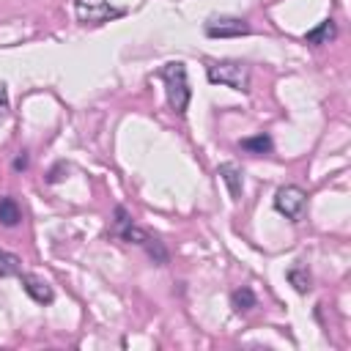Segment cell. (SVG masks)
Listing matches in <instances>:
<instances>
[{
  "mask_svg": "<svg viewBox=\"0 0 351 351\" xmlns=\"http://www.w3.org/2000/svg\"><path fill=\"white\" fill-rule=\"evenodd\" d=\"M162 80H165V88H167V104H170V110L178 112V115H184L186 112V104H189V96H192L189 82H186L184 63H178V60L176 63H167L162 69Z\"/></svg>",
  "mask_w": 351,
  "mask_h": 351,
  "instance_id": "obj_1",
  "label": "cell"
},
{
  "mask_svg": "<svg viewBox=\"0 0 351 351\" xmlns=\"http://www.w3.org/2000/svg\"><path fill=\"white\" fill-rule=\"evenodd\" d=\"M206 74L211 82L228 85L233 90H241V93L250 90V69L239 60H208Z\"/></svg>",
  "mask_w": 351,
  "mask_h": 351,
  "instance_id": "obj_2",
  "label": "cell"
},
{
  "mask_svg": "<svg viewBox=\"0 0 351 351\" xmlns=\"http://www.w3.org/2000/svg\"><path fill=\"white\" fill-rule=\"evenodd\" d=\"M274 208H277L282 217L299 222V219L304 217V211H307V192H304L302 186H293V184L280 186L277 195H274Z\"/></svg>",
  "mask_w": 351,
  "mask_h": 351,
  "instance_id": "obj_3",
  "label": "cell"
},
{
  "mask_svg": "<svg viewBox=\"0 0 351 351\" xmlns=\"http://www.w3.org/2000/svg\"><path fill=\"white\" fill-rule=\"evenodd\" d=\"M74 14L82 25H101L107 19L121 16V8H112L110 0H74Z\"/></svg>",
  "mask_w": 351,
  "mask_h": 351,
  "instance_id": "obj_4",
  "label": "cell"
},
{
  "mask_svg": "<svg viewBox=\"0 0 351 351\" xmlns=\"http://www.w3.org/2000/svg\"><path fill=\"white\" fill-rule=\"evenodd\" d=\"M206 33L211 38H230V36H247L250 33V22L247 19H239V16H219V19H211L206 25Z\"/></svg>",
  "mask_w": 351,
  "mask_h": 351,
  "instance_id": "obj_5",
  "label": "cell"
},
{
  "mask_svg": "<svg viewBox=\"0 0 351 351\" xmlns=\"http://www.w3.org/2000/svg\"><path fill=\"white\" fill-rule=\"evenodd\" d=\"M19 280H22L25 293H27L33 302H38V304H49V302L55 299V293H52V288H49L47 280H41V277H36V274H22V271H19Z\"/></svg>",
  "mask_w": 351,
  "mask_h": 351,
  "instance_id": "obj_6",
  "label": "cell"
},
{
  "mask_svg": "<svg viewBox=\"0 0 351 351\" xmlns=\"http://www.w3.org/2000/svg\"><path fill=\"white\" fill-rule=\"evenodd\" d=\"M335 36H337L335 22H332V19H324L318 27H313V30H307V33H304V41H307V44H315V47H321V44H329Z\"/></svg>",
  "mask_w": 351,
  "mask_h": 351,
  "instance_id": "obj_7",
  "label": "cell"
},
{
  "mask_svg": "<svg viewBox=\"0 0 351 351\" xmlns=\"http://www.w3.org/2000/svg\"><path fill=\"white\" fill-rule=\"evenodd\" d=\"M217 176H219V178L228 184L230 197H239V195H241V170H239L236 165H230V162L219 165V167H217Z\"/></svg>",
  "mask_w": 351,
  "mask_h": 351,
  "instance_id": "obj_8",
  "label": "cell"
},
{
  "mask_svg": "<svg viewBox=\"0 0 351 351\" xmlns=\"http://www.w3.org/2000/svg\"><path fill=\"white\" fill-rule=\"evenodd\" d=\"M19 219H22V211H19L16 200L14 197H0V225L14 228V225H19Z\"/></svg>",
  "mask_w": 351,
  "mask_h": 351,
  "instance_id": "obj_9",
  "label": "cell"
},
{
  "mask_svg": "<svg viewBox=\"0 0 351 351\" xmlns=\"http://www.w3.org/2000/svg\"><path fill=\"white\" fill-rule=\"evenodd\" d=\"M230 304H233L236 313H247L250 307H255V293L250 288H239V291L230 293Z\"/></svg>",
  "mask_w": 351,
  "mask_h": 351,
  "instance_id": "obj_10",
  "label": "cell"
},
{
  "mask_svg": "<svg viewBox=\"0 0 351 351\" xmlns=\"http://www.w3.org/2000/svg\"><path fill=\"white\" fill-rule=\"evenodd\" d=\"M239 145H241L244 151H250V154H269V151H271V140H269V134L247 137V140H241Z\"/></svg>",
  "mask_w": 351,
  "mask_h": 351,
  "instance_id": "obj_11",
  "label": "cell"
},
{
  "mask_svg": "<svg viewBox=\"0 0 351 351\" xmlns=\"http://www.w3.org/2000/svg\"><path fill=\"white\" fill-rule=\"evenodd\" d=\"M288 282H291L299 293H307V291H310V274H307V269H304V266H293V269L288 271Z\"/></svg>",
  "mask_w": 351,
  "mask_h": 351,
  "instance_id": "obj_12",
  "label": "cell"
},
{
  "mask_svg": "<svg viewBox=\"0 0 351 351\" xmlns=\"http://www.w3.org/2000/svg\"><path fill=\"white\" fill-rule=\"evenodd\" d=\"M22 271V263L14 252H5L0 250V277H11V274H19Z\"/></svg>",
  "mask_w": 351,
  "mask_h": 351,
  "instance_id": "obj_13",
  "label": "cell"
},
{
  "mask_svg": "<svg viewBox=\"0 0 351 351\" xmlns=\"http://www.w3.org/2000/svg\"><path fill=\"white\" fill-rule=\"evenodd\" d=\"M5 112H8V90L0 82V118H5Z\"/></svg>",
  "mask_w": 351,
  "mask_h": 351,
  "instance_id": "obj_14",
  "label": "cell"
},
{
  "mask_svg": "<svg viewBox=\"0 0 351 351\" xmlns=\"http://www.w3.org/2000/svg\"><path fill=\"white\" fill-rule=\"evenodd\" d=\"M14 167H16V170H25V167H27V156H25V154H22V156H16Z\"/></svg>",
  "mask_w": 351,
  "mask_h": 351,
  "instance_id": "obj_15",
  "label": "cell"
}]
</instances>
